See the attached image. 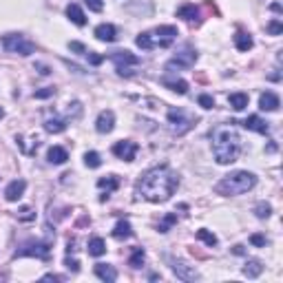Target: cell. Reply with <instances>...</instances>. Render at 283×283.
I'll use <instances>...</instances> for the list:
<instances>
[{"instance_id":"6da1fadb","label":"cell","mask_w":283,"mask_h":283,"mask_svg":"<svg viewBox=\"0 0 283 283\" xmlns=\"http://www.w3.org/2000/svg\"><path fill=\"white\" fill-rule=\"evenodd\" d=\"M177 186H179V175L171 166L164 164V166H155L148 173H144V177L137 182V195L153 204H162L173 197Z\"/></svg>"},{"instance_id":"7a4b0ae2","label":"cell","mask_w":283,"mask_h":283,"mask_svg":"<svg viewBox=\"0 0 283 283\" xmlns=\"http://www.w3.org/2000/svg\"><path fill=\"white\" fill-rule=\"evenodd\" d=\"M213 153L217 164H221V166L237 162V157L241 153L239 133L233 126H217L213 131Z\"/></svg>"},{"instance_id":"3957f363","label":"cell","mask_w":283,"mask_h":283,"mask_svg":"<svg viewBox=\"0 0 283 283\" xmlns=\"http://www.w3.org/2000/svg\"><path fill=\"white\" fill-rule=\"evenodd\" d=\"M257 186V175L248 171H235L226 175L224 179L215 186V193L224 195V197H235V195H244Z\"/></svg>"},{"instance_id":"277c9868","label":"cell","mask_w":283,"mask_h":283,"mask_svg":"<svg viewBox=\"0 0 283 283\" xmlns=\"http://www.w3.org/2000/svg\"><path fill=\"white\" fill-rule=\"evenodd\" d=\"M177 40V27H173V24H162V27H157L155 31H146V33H140L135 38V44L140 49H166L171 47V44Z\"/></svg>"},{"instance_id":"5b68a950","label":"cell","mask_w":283,"mask_h":283,"mask_svg":"<svg viewBox=\"0 0 283 283\" xmlns=\"http://www.w3.org/2000/svg\"><path fill=\"white\" fill-rule=\"evenodd\" d=\"M195 124H197V117L184 109H168V126L175 135H186Z\"/></svg>"},{"instance_id":"8992f818","label":"cell","mask_w":283,"mask_h":283,"mask_svg":"<svg viewBox=\"0 0 283 283\" xmlns=\"http://www.w3.org/2000/svg\"><path fill=\"white\" fill-rule=\"evenodd\" d=\"M13 257H35V259H42V261H49L51 259V239H44V241H27L22 244L20 248L13 252Z\"/></svg>"},{"instance_id":"52a82bcc","label":"cell","mask_w":283,"mask_h":283,"mask_svg":"<svg viewBox=\"0 0 283 283\" xmlns=\"http://www.w3.org/2000/svg\"><path fill=\"white\" fill-rule=\"evenodd\" d=\"M109 58H111V62L115 64V69L120 75H133L131 69L140 66V62H142V60L137 58L135 53H131V51H113Z\"/></svg>"},{"instance_id":"ba28073f","label":"cell","mask_w":283,"mask_h":283,"mask_svg":"<svg viewBox=\"0 0 283 283\" xmlns=\"http://www.w3.org/2000/svg\"><path fill=\"white\" fill-rule=\"evenodd\" d=\"M2 47L9 51V53H18V55H31L35 51V44L31 40H27L20 33H9L2 38Z\"/></svg>"},{"instance_id":"9c48e42d","label":"cell","mask_w":283,"mask_h":283,"mask_svg":"<svg viewBox=\"0 0 283 283\" xmlns=\"http://www.w3.org/2000/svg\"><path fill=\"white\" fill-rule=\"evenodd\" d=\"M195 62H197V51L190 47V44H186V47H182L177 51V55L166 64V69L171 71V69H175V66H177V69H190Z\"/></svg>"},{"instance_id":"30bf717a","label":"cell","mask_w":283,"mask_h":283,"mask_svg":"<svg viewBox=\"0 0 283 283\" xmlns=\"http://www.w3.org/2000/svg\"><path fill=\"white\" fill-rule=\"evenodd\" d=\"M168 266H171L173 275L182 281H197L199 279V272L195 270L193 266H188L186 261L182 259H175V257H168Z\"/></svg>"},{"instance_id":"8fae6325","label":"cell","mask_w":283,"mask_h":283,"mask_svg":"<svg viewBox=\"0 0 283 283\" xmlns=\"http://www.w3.org/2000/svg\"><path fill=\"white\" fill-rule=\"evenodd\" d=\"M113 155L124 159V162H133L137 155V144L131 140H122V142L113 144Z\"/></svg>"},{"instance_id":"7c38bea8","label":"cell","mask_w":283,"mask_h":283,"mask_svg":"<svg viewBox=\"0 0 283 283\" xmlns=\"http://www.w3.org/2000/svg\"><path fill=\"white\" fill-rule=\"evenodd\" d=\"M113 126H115V113L113 111H102L100 115H97V122H95V128L97 133H102V135H106V133L113 131Z\"/></svg>"},{"instance_id":"4fadbf2b","label":"cell","mask_w":283,"mask_h":283,"mask_svg":"<svg viewBox=\"0 0 283 283\" xmlns=\"http://www.w3.org/2000/svg\"><path fill=\"white\" fill-rule=\"evenodd\" d=\"M24 190H27V182H24V179H13V182L4 188V199H7V202H18L24 195Z\"/></svg>"},{"instance_id":"5bb4252c","label":"cell","mask_w":283,"mask_h":283,"mask_svg":"<svg viewBox=\"0 0 283 283\" xmlns=\"http://www.w3.org/2000/svg\"><path fill=\"white\" fill-rule=\"evenodd\" d=\"M279 106H281V102H279V95L277 93H272V91L261 93V97H259V109L261 111L272 113V111H279Z\"/></svg>"},{"instance_id":"9a60e30c","label":"cell","mask_w":283,"mask_h":283,"mask_svg":"<svg viewBox=\"0 0 283 283\" xmlns=\"http://www.w3.org/2000/svg\"><path fill=\"white\" fill-rule=\"evenodd\" d=\"M244 128H248V131H255V133H261V135H268V131H270V126H268V122H264L259 115H250L246 117L244 122Z\"/></svg>"},{"instance_id":"2e32d148","label":"cell","mask_w":283,"mask_h":283,"mask_svg":"<svg viewBox=\"0 0 283 283\" xmlns=\"http://www.w3.org/2000/svg\"><path fill=\"white\" fill-rule=\"evenodd\" d=\"M95 38L102 40V42H113V40L117 38V31H115V27L109 24V22L97 24V27H95Z\"/></svg>"},{"instance_id":"e0dca14e","label":"cell","mask_w":283,"mask_h":283,"mask_svg":"<svg viewBox=\"0 0 283 283\" xmlns=\"http://www.w3.org/2000/svg\"><path fill=\"white\" fill-rule=\"evenodd\" d=\"M95 277L102 281H106V283H113L117 279V270L109 264H97L95 266Z\"/></svg>"},{"instance_id":"ac0fdd59","label":"cell","mask_w":283,"mask_h":283,"mask_svg":"<svg viewBox=\"0 0 283 283\" xmlns=\"http://www.w3.org/2000/svg\"><path fill=\"white\" fill-rule=\"evenodd\" d=\"M66 16H69V20L73 24H78V27H84V24H86L84 11H82V7H80V4H75V2H71L69 7H66Z\"/></svg>"},{"instance_id":"d6986e66","label":"cell","mask_w":283,"mask_h":283,"mask_svg":"<svg viewBox=\"0 0 283 283\" xmlns=\"http://www.w3.org/2000/svg\"><path fill=\"white\" fill-rule=\"evenodd\" d=\"M264 272V264H261L259 259H248L244 266V275L248 277V279H257V277Z\"/></svg>"},{"instance_id":"ffe728a7","label":"cell","mask_w":283,"mask_h":283,"mask_svg":"<svg viewBox=\"0 0 283 283\" xmlns=\"http://www.w3.org/2000/svg\"><path fill=\"white\" fill-rule=\"evenodd\" d=\"M133 235V228H131V224H128L126 219H120L115 224V228H113V237H115V239H128V237Z\"/></svg>"},{"instance_id":"44dd1931","label":"cell","mask_w":283,"mask_h":283,"mask_svg":"<svg viewBox=\"0 0 283 283\" xmlns=\"http://www.w3.org/2000/svg\"><path fill=\"white\" fill-rule=\"evenodd\" d=\"M47 157L51 164H64L66 159H69V153H66V148H62V146H51Z\"/></svg>"},{"instance_id":"7402d4cb","label":"cell","mask_w":283,"mask_h":283,"mask_svg":"<svg viewBox=\"0 0 283 283\" xmlns=\"http://www.w3.org/2000/svg\"><path fill=\"white\" fill-rule=\"evenodd\" d=\"M66 128V120H62V117H47L44 120V131L47 133H62Z\"/></svg>"},{"instance_id":"603a6c76","label":"cell","mask_w":283,"mask_h":283,"mask_svg":"<svg viewBox=\"0 0 283 283\" xmlns=\"http://www.w3.org/2000/svg\"><path fill=\"white\" fill-rule=\"evenodd\" d=\"M177 16L184 18V20H188V22H195V20L199 18V9L195 7V4H184V7L177 9Z\"/></svg>"},{"instance_id":"cb8c5ba5","label":"cell","mask_w":283,"mask_h":283,"mask_svg":"<svg viewBox=\"0 0 283 283\" xmlns=\"http://www.w3.org/2000/svg\"><path fill=\"white\" fill-rule=\"evenodd\" d=\"M252 35L250 33H244V31H239V33H235V47L239 49V51H250L252 49Z\"/></svg>"},{"instance_id":"d4e9b609","label":"cell","mask_w":283,"mask_h":283,"mask_svg":"<svg viewBox=\"0 0 283 283\" xmlns=\"http://www.w3.org/2000/svg\"><path fill=\"white\" fill-rule=\"evenodd\" d=\"M97 188H102V190L106 188V193H113V190L120 188V179H117L115 175H109V177H100V179H97Z\"/></svg>"},{"instance_id":"484cf974","label":"cell","mask_w":283,"mask_h":283,"mask_svg":"<svg viewBox=\"0 0 283 283\" xmlns=\"http://www.w3.org/2000/svg\"><path fill=\"white\" fill-rule=\"evenodd\" d=\"M89 255L91 257H102L106 252V244H104V239H100V237H93V239L89 241Z\"/></svg>"},{"instance_id":"4316f807","label":"cell","mask_w":283,"mask_h":283,"mask_svg":"<svg viewBox=\"0 0 283 283\" xmlns=\"http://www.w3.org/2000/svg\"><path fill=\"white\" fill-rule=\"evenodd\" d=\"M228 102H230V106H233L235 111H244L246 106H248V95L246 93H230Z\"/></svg>"},{"instance_id":"83f0119b","label":"cell","mask_w":283,"mask_h":283,"mask_svg":"<svg viewBox=\"0 0 283 283\" xmlns=\"http://www.w3.org/2000/svg\"><path fill=\"white\" fill-rule=\"evenodd\" d=\"M144 261H146V252H144V248H133L131 257H128V266L131 268H142Z\"/></svg>"},{"instance_id":"f1b7e54d","label":"cell","mask_w":283,"mask_h":283,"mask_svg":"<svg viewBox=\"0 0 283 283\" xmlns=\"http://www.w3.org/2000/svg\"><path fill=\"white\" fill-rule=\"evenodd\" d=\"M175 224H177V215H175V213H166V215H164V219L159 221L157 230H159V233H168V230H171Z\"/></svg>"},{"instance_id":"f546056e","label":"cell","mask_w":283,"mask_h":283,"mask_svg":"<svg viewBox=\"0 0 283 283\" xmlns=\"http://www.w3.org/2000/svg\"><path fill=\"white\" fill-rule=\"evenodd\" d=\"M164 84H166L171 91H175V93H179V95L188 93V82H186V80H175V82L164 80Z\"/></svg>"},{"instance_id":"4dcf8cb0","label":"cell","mask_w":283,"mask_h":283,"mask_svg":"<svg viewBox=\"0 0 283 283\" xmlns=\"http://www.w3.org/2000/svg\"><path fill=\"white\" fill-rule=\"evenodd\" d=\"M197 239L199 241H204L208 248H213V246H217V237H215L213 233H208L206 228H202V230H197Z\"/></svg>"},{"instance_id":"1f68e13d","label":"cell","mask_w":283,"mask_h":283,"mask_svg":"<svg viewBox=\"0 0 283 283\" xmlns=\"http://www.w3.org/2000/svg\"><path fill=\"white\" fill-rule=\"evenodd\" d=\"M84 164L89 168H100L102 166V157H100V153H95V151H89L84 155Z\"/></svg>"},{"instance_id":"d6a6232c","label":"cell","mask_w":283,"mask_h":283,"mask_svg":"<svg viewBox=\"0 0 283 283\" xmlns=\"http://www.w3.org/2000/svg\"><path fill=\"white\" fill-rule=\"evenodd\" d=\"M255 215H257L259 219H268V217L272 215V206L268 204V202H259V204L255 206Z\"/></svg>"},{"instance_id":"836d02e7","label":"cell","mask_w":283,"mask_h":283,"mask_svg":"<svg viewBox=\"0 0 283 283\" xmlns=\"http://www.w3.org/2000/svg\"><path fill=\"white\" fill-rule=\"evenodd\" d=\"M268 33L270 35H281L283 33V22L281 20H272V22H268Z\"/></svg>"},{"instance_id":"e575fe53","label":"cell","mask_w":283,"mask_h":283,"mask_svg":"<svg viewBox=\"0 0 283 283\" xmlns=\"http://www.w3.org/2000/svg\"><path fill=\"white\" fill-rule=\"evenodd\" d=\"M197 102H199V106H202V109H213V106H215L213 95H208V93H202V95L197 97Z\"/></svg>"},{"instance_id":"d590c367","label":"cell","mask_w":283,"mask_h":283,"mask_svg":"<svg viewBox=\"0 0 283 283\" xmlns=\"http://www.w3.org/2000/svg\"><path fill=\"white\" fill-rule=\"evenodd\" d=\"M51 95H55V89L53 86H44V89H40V91H35L33 97H38V100H47V97Z\"/></svg>"},{"instance_id":"8d00e7d4","label":"cell","mask_w":283,"mask_h":283,"mask_svg":"<svg viewBox=\"0 0 283 283\" xmlns=\"http://www.w3.org/2000/svg\"><path fill=\"white\" fill-rule=\"evenodd\" d=\"M18 219H20V221H33V219H35V213H33L31 208H27V206H24V208H20Z\"/></svg>"},{"instance_id":"74e56055","label":"cell","mask_w":283,"mask_h":283,"mask_svg":"<svg viewBox=\"0 0 283 283\" xmlns=\"http://www.w3.org/2000/svg\"><path fill=\"white\" fill-rule=\"evenodd\" d=\"M66 113H69V117H80V113H82V104H80V102H71L69 109H66Z\"/></svg>"},{"instance_id":"f35d334b","label":"cell","mask_w":283,"mask_h":283,"mask_svg":"<svg viewBox=\"0 0 283 283\" xmlns=\"http://www.w3.org/2000/svg\"><path fill=\"white\" fill-rule=\"evenodd\" d=\"M84 4L91 9V11H97V13L104 9V2H102V0H84Z\"/></svg>"},{"instance_id":"ab89813d","label":"cell","mask_w":283,"mask_h":283,"mask_svg":"<svg viewBox=\"0 0 283 283\" xmlns=\"http://www.w3.org/2000/svg\"><path fill=\"white\" fill-rule=\"evenodd\" d=\"M250 244H252V246H257V248H266L268 239H266L264 235H252V237H250Z\"/></svg>"},{"instance_id":"60d3db41","label":"cell","mask_w":283,"mask_h":283,"mask_svg":"<svg viewBox=\"0 0 283 283\" xmlns=\"http://www.w3.org/2000/svg\"><path fill=\"white\" fill-rule=\"evenodd\" d=\"M69 49L75 51V53H80V55H86V53H89V49H86L82 42H75V40H73V42H69Z\"/></svg>"},{"instance_id":"b9f144b4","label":"cell","mask_w":283,"mask_h":283,"mask_svg":"<svg viewBox=\"0 0 283 283\" xmlns=\"http://www.w3.org/2000/svg\"><path fill=\"white\" fill-rule=\"evenodd\" d=\"M86 58H89V62L93 64V66L104 62V55H97V53H93V51H89V53H86Z\"/></svg>"},{"instance_id":"7bdbcfd3","label":"cell","mask_w":283,"mask_h":283,"mask_svg":"<svg viewBox=\"0 0 283 283\" xmlns=\"http://www.w3.org/2000/svg\"><path fill=\"white\" fill-rule=\"evenodd\" d=\"M64 264H66V268H69L71 272H78V270H80V261H78V259H71V257H66Z\"/></svg>"},{"instance_id":"ee69618b","label":"cell","mask_w":283,"mask_h":283,"mask_svg":"<svg viewBox=\"0 0 283 283\" xmlns=\"http://www.w3.org/2000/svg\"><path fill=\"white\" fill-rule=\"evenodd\" d=\"M42 279L44 281H62V277H58V275H44Z\"/></svg>"},{"instance_id":"f6af8a7d","label":"cell","mask_w":283,"mask_h":283,"mask_svg":"<svg viewBox=\"0 0 283 283\" xmlns=\"http://www.w3.org/2000/svg\"><path fill=\"white\" fill-rule=\"evenodd\" d=\"M35 66H38V69H40V73H42V75H49V73H51L47 64H35Z\"/></svg>"},{"instance_id":"bcb514c9","label":"cell","mask_w":283,"mask_h":283,"mask_svg":"<svg viewBox=\"0 0 283 283\" xmlns=\"http://www.w3.org/2000/svg\"><path fill=\"white\" fill-rule=\"evenodd\" d=\"M233 252H235V255H246L244 246H235V248H233Z\"/></svg>"},{"instance_id":"7dc6e473","label":"cell","mask_w":283,"mask_h":283,"mask_svg":"<svg viewBox=\"0 0 283 283\" xmlns=\"http://www.w3.org/2000/svg\"><path fill=\"white\" fill-rule=\"evenodd\" d=\"M2 117H4V111H2V109H0V120H2Z\"/></svg>"}]
</instances>
